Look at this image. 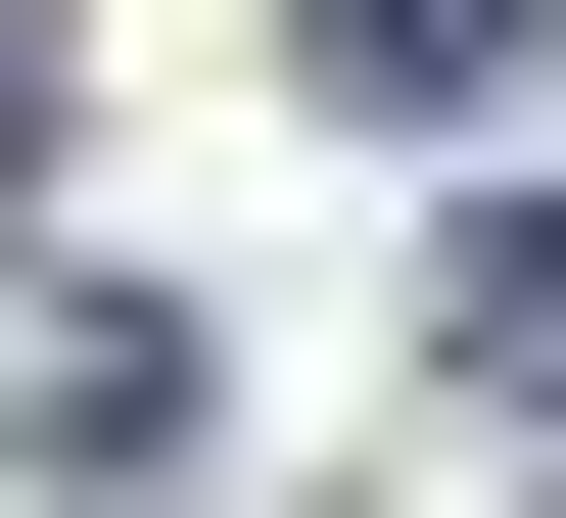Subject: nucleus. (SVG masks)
I'll use <instances>...</instances> for the list:
<instances>
[{
    "instance_id": "obj_2",
    "label": "nucleus",
    "mask_w": 566,
    "mask_h": 518,
    "mask_svg": "<svg viewBox=\"0 0 566 518\" xmlns=\"http://www.w3.org/2000/svg\"><path fill=\"white\" fill-rule=\"evenodd\" d=\"M283 47H331V95H520L566 0H283Z\"/></svg>"
},
{
    "instance_id": "obj_1",
    "label": "nucleus",
    "mask_w": 566,
    "mask_h": 518,
    "mask_svg": "<svg viewBox=\"0 0 566 518\" xmlns=\"http://www.w3.org/2000/svg\"><path fill=\"white\" fill-rule=\"evenodd\" d=\"M424 378H472V424H566V189H520V236H424Z\"/></svg>"
}]
</instances>
